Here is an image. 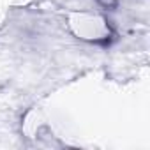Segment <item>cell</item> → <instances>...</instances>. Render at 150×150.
Segmentation results:
<instances>
[{"instance_id":"1","label":"cell","mask_w":150,"mask_h":150,"mask_svg":"<svg viewBox=\"0 0 150 150\" xmlns=\"http://www.w3.org/2000/svg\"><path fill=\"white\" fill-rule=\"evenodd\" d=\"M96 2H97L103 9H106V11H113V9H117V6H118V0H96Z\"/></svg>"}]
</instances>
